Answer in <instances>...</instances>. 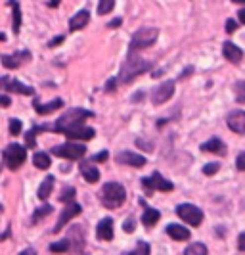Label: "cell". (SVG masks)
<instances>
[{"label": "cell", "instance_id": "d4e9b609", "mask_svg": "<svg viewBox=\"0 0 245 255\" xmlns=\"http://www.w3.org/2000/svg\"><path fill=\"white\" fill-rule=\"evenodd\" d=\"M10 4H12L13 8V33L17 35L19 33V29H21V10H19V4L15 2V0H10Z\"/></svg>", "mask_w": 245, "mask_h": 255}, {"label": "cell", "instance_id": "c3c4849f", "mask_svg": "<svg viewBox=\"0 0 245 255\" xmlns=\"http://www.w3.org/2000/svg\"><path fill=\"white\" fill-rule=\"evenodd\" d=\"M58 2H60V0H50V2H48V6H52V8H56V6H58Z\"/></svg>", "mask_w": 245, "mask_h": 255}, {"label": "cell", "instance_id": "8fae6325", "mask_svg": "<svg viewBox=\"0 0 245 255\" xmlns=\"http://www.w3.org/2000/svg\"><path fill=\"white\" fill-rule=\"evenodd\" d=\"M115 161L117 163H123V165L138 167V169H142L146 165V157L134 152H119L115 155Z\"/></svg>", "mask_w": 245, "mask_h": 255}, {"label": "cell", "instance_id": "681fc988", "mask_svg": "<svg viewBox=\"0 0 245 255\" xmlns=\"http://www.w3.org/2000/svg\"><path fill=\"white\" fill-rule=\"evenodd\" d=\"M232 2H238V4H244L245 0H232Z\"/></svg>", "mask_w": 245, "mask_h": 255}, {"label": "cell", "instance_id": "ee69618b", "mask_svg": "<svg viewBox=\"0 0 245 255\" xmlns=\"http://www.w3.org/2000/svg\"><path fill=\"white\" fill-rule=\"evenodd\" d=\"M0 102H2L4 108H8V106H10V98H8L6 94H2V96H0Z\"/></svg>", "mask_w": 245, "mask_h": 255}, {"label": "cell", "instance_id": "f35d334b", "mask_svg": "<svg viewBox=\"0 0 245 255\" xmlns=\"http://www.w3.org/2000/svg\"><path fill=\"white\" fill-rule=\"evenodd\" d=\"M117 81H119V79H109V81L105 83V92H113V90H115Z\"/></svg>", "mask_w": 245, "mask_h": 255}, {"label": "cell", "instance_id": "b9f144b4", "mask_svg": "<svg viewBox=\"0 0 245 255\" xmlns=\"http://www.w3.org/2000/svg\"><path fill=\"white\" fill-rule=\"evenodd\" d=\"M123 229H125V232H132V230H134V221H132V219H127V223H125Z\"/></svg>", "mask_w": 245, "mask_h": 255}, {"label": "cell", "instance_id": "e0dca14e", "mask_svg": "<svg viewBox=\"0 0 245 255\" xmlns=\"http://www.w3.org/2000/svg\"><path fill=\"white\" fill-rule=\"evenodd\" d=\"M65 136L71 138V140H92V138L96 136V130L82 125V127H77V128H73V130H67Z\"/></svg>", "mask_w": 245, "mask_h": 255}, {"label": "cell", "instance_id": "f6af8a7d", "mask_svg": "<svg viewBox=\"0 0 245 255\" xmlns=\"http://www.w3.org/2000/svg\"><path fill=\"white\" fill-rule=\"evenodd\" d=\"M19 255H37V252H35L33 248H27V250H23V252H21Z\"/></svg>", "mask_w": 245, "mask_h": 255}, {"label": "cell", "instance_id": "9a60e30c", "mask_svg": "<svg viewBox=\"0 0 245 255\" xmlns=\"http://www.w3.org/2000/svg\"><path fill=\"white\" fill-rule=\"evenodd\" d=\"M113 219L111 217H103L100 223H98V229H96V236H98V240H102V242H109V240H113Z\"/></svg>", "mask_w": 245, "mask_h": 255}, {"label": "cell", "instance_id": "1f68e13d", "mask_svg": "<svg viewBox=\"0 0 245 255\" xmlns=\"http://www.w3.org/2000/svg\"><path fill=\"white\" fill-rule=\"evenodd\" d=\"M113 6H115V0H100L98 13H100V15H105V13H109L113 10Z\"/></svg>", "mask_w": 245, "mask_h": 255}, {"label": "cell", "instance_id": "52a82bcc", "mask_svg": "<svg viewBox=\"0 0 245 255\" xmlns=\"http://www.w3.org/2000/svg\"><path fill=\"white\" fill-rule=\"evenodd\" d=\"M52 153L58 157H65V159H81L86 153V148L82 144H77V142H67L62 146H54Z\"/></svg>", "mask_w": 245, "mask_h": 255}, {"label": "cell", "instance_id": "4316f807", "mask_svg": "<svg viewBox=\"0 0 245 255\" xmlns=\"http://www.w3.org/2000/svg\"><path fill=\"white\" fill-rule=\"evenodd\" d=\"M46 128H50V125H42V127L31 128V130L27 132V136H25V144H27V146H29V148H35V146H37V140H35L37 132H39V130H46Z\"/></svg>", "mask_w": 245, "mask_h": 255}, {"label": "cell", "instance_id": "277c9868", "mask_svg": "<svg viewBox=\"0 0 245 255\" xmlns=\"http://www.w3.org/2000/svg\"><path fill=\"white\" fill-rule=\"evenodd\" d=\"M157 37H159V31L155 27H142V29H138L132 35V40H130V52L150 48L157 40Z\"/></svg>", "mask_w": 245, "mask_h": 255}, {"label": "cell", "instance_id": "30bf717a", "mask_svg": "<svg viewBox=\"0 0 245 255\" xmlns=\"http://www.w3.org/2000/svg\"><path fill=\"white\" fill-rule=\"evenodd\" d=\"M174 94V83L172 81H167V83H163V85H159L157 89L154 90V94H152V102L155 106H161V104H165Z\"/></svg>", "mask_w": 245, "mask_h": 255}, {"label": "cell", "instance_id": "4fadbf2b", "mask_svg": "<svg viewBox=\"0 0 245 255\" xmlns=\"http://www.w3.org/2000/svg\"><path fill=\"white\" fill-rule=\"evenodd\" d=\"M226 123H228V127L232 128L234 132L245 134V112H242V110L230 112L228 117H226Z\"/></svg>", "mask_w": 245, "mask_h": 255}, {"label": "cell", "instance_id": "ac0fdd59", "mask_svg": "<svg viewBox=\"0 0 245 255\" xmlns=\"http://www.w3.org/2000/svg\"><path fill=\"white\" fill-rule=\"evenodd\" d=\"M222 54H224V58H226L228 62H232V64H240V62H242V58H244L242 48H238L234 42H224V46H222Z\"/></svg>", "mask_w": 245, "mask_h": 255}, {"label": "cell", "instance_id": "83f0119b", "mask_svg": "<svg viewBox=\"0 0 245 255\" xmlns=\"http://www.w3.org/2000/svg\"><path fill=\"white\" fill-rule=\"evenodd\" d=\"M184 255H207V246L205 244L195 242L184 250Z\"/></svg>", "mask_w": 245, "mask_h": 255}, {"label": "cell", "instance_id": "484cf974", "mask_svg": "<svg viewBox=\"0 0 245 255\" xmlns=\"http://www.w3.org/2000/svg\"><path fill=\"white\" fill-rule=\"evenodd\" d=\"M33 163L39 167V169H48L52 165L50 163V155H46L44 152H37L33 155Z\"/></svg>", "mask_w": 245, "mask_h": 255}, {"label": "cell", "instance_id": "7402d4cb", "mask_svg": "<svg viewBox=\"0 0 245 255\" xmlns=\"http://www.w3.org/2000/svg\"><path fill=\"white\" fill-rule=\"evenodd\" d=\"M33 106H35V110H37L39 115H48V114H54V112L60 110V108H64V100H62V98H56V100H52V102L46 104V106H42L40 102H33Z\"/></svg>", "mask_w": 245, "mask_h": 255}, {"label": "cell", "instance_id": "ffe728a7", "mask_svg": "<svg viewBox=\"0 0 245 255\" xmlns=\"http://www.w3.org/2000/svg\"><path fill=\"white\" fill-rule=\"evenodd\" d=\"M88 19H90V12H88V10L77 12V15H73L71 21H69V31H79V29L86 27L88 25Z\"/></svg>", "mask_w": 245, "mask_h": 255}, {"label": "cell", "instance_id": "7a4b0ae2", "mask_svg": "<svg viewBox=\"0 0 245 255\" xmlns=\"http://www.w3.org/2000/svg\"><path fill=\"white\" fill-rule=\"evenodd\" d=\"M148 69H152V62L142 60L140 56H134V54L130 52L129 58L125 60V64L121 65V71H119V77H117V79H119L123 85H129V83H132L136 77L142 75L144 71H148Z\"/></svg>", "mask_w": 245, "mask_h": 255}, {"label": "cell", "instance_id": "60d3db41", "mask_svg": "<svg viewBox=\"0 0 245 255\" xmlns=\"http://www.w3.org/2000/svg\"><path fill=\"white\" fill-rule=\"evenodd\" d=\"M236 29H238V23H236L234 19H228V21H226V31H228V33H234Z\"/></svg>", "mask_w": 245, "mask_h": 255}, {"label": "cell", "instance_id": "836d02e7", "mask_svg": "<svg viewBox=\"0 0 245 255\" xmlns=\"http://www.w3.org/2000/svg\"><path fill=\"white\" fill-rule=\"evenodd\" d=\"M75 188H65L64 192H62V196H60V202H64V204H73V198H75Z\"/></svg>", "mask_w": 245, "mask_h": 255}, {"label": "cell", "instance_id": "cb8c5ba5", "mask_svg": "<svg viewBox=\"0 0 245 255\" xmlns=\"http://www.w3.org/2000/svg\"><path fill=\"white\" fill-rule=\"evenodd\" d=\"M52 188H54V177H52V175H48L46 179L42 180V184L39 186V192H37L39 200H46V198L52 194Z\"/></svg>", "mask_w": 245, "mask_h": 255}, {"label": "cell", "instance_id": "d6986e66", "mask_svg": "<svg viewBox=\"0 0 245 255\" xmlns=\"http://www.w3.org/2000/svg\"><path fill=\"white\" fill-rule=\"evenodd\" d=\"M167 234L172 238V240H176V242H184V240H190V230L184 229L182 225H174V223H170L167 227Z\"/></svg>", "mask_w": 245, "mask_h": 255}, {"label": "cell", "instance_id": "3957f363", "mask_svg": "<svg viewBox=\"0 0 245 255\" xmlns=\"http://www.w3.org/2000/svg\"><path fill=\"white\" fill-rule=\"evenodd\" d=\"M98 196H100V202L107 209H119L121 205L125 204V200H127V192L123 188V184H119V182H107V184H103Z\"/></svg>", "mask_w": 245, "mask_h": 255}, {"label": "cell", "instance_id": "f1b7e54d", "mask_svg": "<svg viewBox=\"0 0 245 255\" xmlns=\"http://www.w3.org/2000/svg\"><path fill=\"white\" fill-rule=\"evenodd\" d=\"M52 213V205H42V207H39L35 213H33V219H31V225H35V223H39L42 217H48Z\"/></svg>", "mask_w": 245, "mask_h": 255}, {"label": "cell", "instance_id": "44dd1931", "mask_svg": "<svg viewBox=\"0 0 245 255\" xmlns=\"http://www.w3.org/2000/svg\"><path fill=\"white\" fill-rule=\"evenodd\" d=\"M201 150L203 152H211V153H217V155H224L226 153V144L220 140V138H211L201 144Z\"/></svg>", "mask_w": 245, "mask_h": 255}, {"label": "cell", "instance_id": "7dc6e473", "mask_svg": "<svg viewBox=\"0 0 245 255\" xmlns=\"http://www.w3.org/2000/svg\"><path fill=\"white\" fill-rule=\"evenodd\" d=\"M240 21H242V23H245V8H244V10H240Z\"/></svg>", "mask_w": 245, "mask_h": 255}, {"label": "cell", "instance_id": "5bb4252c", "mask_svg": "<svg viewBox=\"0 0 245 255\" xmlns=\"http://www.w3.org/2000/svg\"><path fill=\"white\" fill-rule=\"evenodd\" d=\"M27 60H31V52H19V54H4L2 56V65L6 69H15L21 64H25Z\"/></svg>", "mask_w": 245, "mask_h": 255}, {"label": "cell", "instance_id": "603a6c76", "mask_svg": "<svg viewBox=\"0 0 245 255\" xmlns=\"http://www.w3.org/2000/svg\"><path fill=\"white\" fill-rule=\"evenodd\" d=\"M161 219V213L157 211V209H152V207H146V211H144V215H142V225L144 227H154L155 223Z\"/></svg>", "mask_w": 245, "mask_h": 255}, {"label": "cell", "instance_id": "ba28073f", "mask_svg": "<svg viewBox=\"0 0 245 255\" xmlns=\"http://www.w3.org/2000/svg\"><path fill=\"white\" fill-rule=\"evenodd\" d=\"M142 184H144V188H146L148 192H152V190L170 192L172 188H174V184H172L170 180L163 179V175H161V173H157V171H155L152 177H144Z\"/></svg>", "mask_w": 245, "mask_h": 255}, {"label": "cell", "instance_id": "5b68a950", "mask_svg": "<svg viewBox=\"0 0 245 255\" xmlns=\"http://www.w3.org/2000/svg\"><path fill=\"white\" fill-rule=\"evenodd\" d=\"M2 157H4L6 167H8L10 171H15V169H19V167L25 163L27 152H25V148L19 146V144H8V146L4 148V152H2Z\"/></svg>", "mask_w": 245, "mask_h": 255}, {"label": "cell", "instance_id": "7c38bea8", "mask_svg": "<svg viewBox=\"0 0 245 255\" xmlns=\"http://www.w3.org/2000/svg\"><path fill=\"white\" fill-rule=\"evenodd\" d=\"M2 87L4 90H10V92H17V94H25V96H33L35 94V90L33 87H27L23 83H19V81H15V79H10V77H2Z\"/></svg>", "mask_w": 245, "mask_h": 255}, {"label": "cell", "instance_id": "74e56055", "mask_svg": "<svg viewBox=\"0 0 245 255\" xmlns=\"http://www.w3.org/2000/svg\"><path fill=\"white\" fill-rule=\"evenodd\" d=\"M107 157H109V153H107V152H100V153H96V155L92 157V161H94V163H98V161H105Z\"/></svg>", "mask_w": 245, "mask_h": 255}, {"label": "cell", "instance_id": "ab89813d", "mask_svg": "<svg viewBox=\"0 0 245 255\" xmlns=\"http://www.w3.org/2000/svg\"><path fill=\"white\" fill-rule=\"evenodd\" d=\"M238 248H240V252H245V232L238 236Z\"/></svg>", "mask_w": 245, "mask_h": 255}, {"label": "cell", "instance_id": "e575fe53", "mask_svg": "<svg viewBox=\"0 0 245 255\" xmlns=\"http://www.w3.org/2000/svg\"><path fill=\"white\" fill-rule=\"evenodd\" d=\"M21 128H23V125H21V121L19 119H10V134H19L21 132Z\"/></svg>", "mask_w": 245, "mask_h": 255}, {"label": "cell", "instance_id": "9c48e42d", "mask_svg": "<svg viewBox=\"0 0 245 255\" xmlns=\"http://www.w3.org/2000/svg\"><path fill=\"white\" fill-rule=\"evenodd\" d=\"M81 211H82V207H81L79 204H75V202H73V204H69L65 209H62V215H60L58 223H56V227H54V232L58 234V232L64 229V227L69 223V221H71V219L77 217V215H81Z\"/></svg>", "mask_w": 245, "mask_h": 255}, {"label": "cell", "instance_id": "d6a6232c", "mask_svg": "<svg viewBox=\"0 0 245 255\" xmlns=\"http://www.w3.org/2000/svg\"><path fill=\"white\" fill-rule=\"evenodd\" d=\"M236 100L240 104H245V81H240V83H236Z\"/></svg>", "mask_w": 245, "mask_h": 255}, {"label": "cell", "instance_id": "f546056e", "mask_svg": "<svg viewBox=\"0 0 245 255\" xmlns=\"http://www.w3.org/2000/svg\"><path fill=\"white\" fill-rule=\"evenodd\" d=\"M123 255H150V244L140 240L132 252H127V254H123Z\"/></svg>", "mask_w": 245, "mask_h": 255}, {"label": "cell", "instance_id": "6da1fadb", "mask_svg": "<svg viewBox=\"0 0 245 255\" xmlns=\"http://www.w3.org/2000/svg\"><path fill=\"white\" fill-rule=\"evenodd\" d=\"M94 117L92 112L88 110H82V108H71V110H67L62 117H58V121L54 123V130H58V132H67V130H73V128L77 127H82L84 125V121L86 119H90Z\"/></svg>", "mask_w": 245, "mask_h": 255}, {"label": "cell", "instance_id": "7bdbcfd3", "mask_svg": "<svg viewBox=\"0 0 245 255\" xmlns=\"http://www.w3.org/2000/svg\"><path fill=\"white\" fill-rule=\"evenodd\" d=\"M64 40H65V37H64V35H60V37H56V38H54V40H52V42H50V46H58V44H62Z\"/></svg>", "mask_w": 245, "mask_h": 255}, {"label": "cell", "instance_id": "8d00e7d4", "mask_svg": "<svg viewBox=\"0 0 245 255\" xmlns=\"http://www.w3.org/2000/svg\"><path fill=\"white\" fill-rule=\"evenodd\" d=\"M236 167L240 169V171H245V152H242L238 155V159H236Z\"/></svg>", "mask_w": 245, "mask_h": 255}, {"label": "cell", "instance_id": "8992f818", "mask_svg": "<svg viewBox=\"0 0 245 255\" xmlns=\"http://www.w3.org/2000/svg\"><path fill=\"white\" fill-rule=\"evenodd\" d=\"M176 215L190 227H199L203 223V211L194 204H180L176 207Z\"/></svg>", "mask_w": 245, "mask_h": 255}, {"label": "cell", "instance_id": "4dcf8cb0", "mask_svg": "<svg viewBox=\"0 0 245 255\" xmlns=\"http://www.w3.org/2000/svg\"><path fill=\"white\" fill-rule=\"evenodd\" d=\"M69 250V240H62V242H54L50 244V252L52 254H64Z\"/></svg>", "mask_w": 245, "mask_h": 255}, {"label": "cell", "instance_id": "2e32d148", "mask_svg": "<svg viewBox=\"0 0 245 255\" xmlns=\"http://www.w3.org/2000/svg\"><path fill=\"white\" fill-rule=\"evenodd\" d=\"M81 175H82V179L86 180V182H98L100 180V171H98V167L94 165V161H82L81 163Z\"/></svg>", "mask_w": 245, "mask_h": 255}, {"label": "cell", "instance_id": "d590c367", "mask_svg": "<svg viewBox=\"0 0 245 255\" xmlns=\"http://www.w3.org/2000/svg\"><path fill=\"white\" fill-rule=\"evenodd\" d=\"M219 169H220L219 163H207V165L203 167V173H205V175H215Z\"/></svg>", "mask_w": 245, "mask_h": 255}, {"label": "cell", "instance_id": "bcb514c9", "mask_svg": "<svg viewBox=\"0 0 245 255\" xmlns=\"http://www.w3.org/2000/svg\"><path fill=\"white\" fill-rule=\"evenodd\" d=\"M121 21H123V19H121V17H117V19H113V21L109 23V27H111V29H115V27L121 25Z\"/></svg>", "mask_w": 245, "mask_h": 255}]
</instances>
